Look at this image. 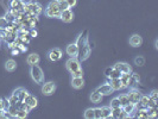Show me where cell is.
<instances>
[{"label": "cell", "mask_w": 158, "mask_h": 119, "mask_svg": "<svg viewBox=\"0 0 158 119\" xmlns=\"http://www.w3.org/2000/svg\"><path fill=\"white\" fill-rule=\"evenodd\" d=\"M61 10L58 6L57 0H52L50 1V4L48 5V7L45 9V14L49 18H59L61 17Z\"/></svg>", "instance_id": "1"}, {"label": "cell", "mask_w": 158, "mask_h": 119, "mask_svg": "<svg viewBox=\"0 0 158 119\" xmlns=\"http://www.w3.org/2000/svg\"><path fill=\"white\" fill-rule=\"evenodd\" d=\"M30 74H31V78L32 80L36 82V83H43L44 82V73L42 70V68L38 66V65H32L30 68Z\"/></svg>", "instance_id": "2"}, {"label": "cell", "mask_w": 158, "mask_h": 119, "mask_svg": "<svg viewBox=\"0 0 158 119\" xmlns=\"http://www.w3.org/2000/svg\"><path fill=\"white\" fill-rule=\"evenodd\" d=\"M42 11H43V9H42V6L38 2L31 1V2L25 5V12L24 13L32 14V16H39L42 13Z\"/></svg>", "instance_id": "3"}, {"label": "cell", "mask_w": 158, "mask_h": 119, "mask_svg": "<svg viewBox=\"0 0 158 119\" xmlns=\"http://www.w3.org/2000/svg\"><path fill=\"white\" fill-rule=\"evenodd\" d=\"M90 53H92V49H90V45H89V43L87 42L86 44L82 47V48H80L79 49V54H77V60L80 61V62H82V61H86L87 58L90 56Z\"/></svg>", "instance_id": "4"}, {"label": "cell", "mask_w": 158, "mask_h": 119, "mask_svg": "<svg viewBox=\"0 0 158 119\" xmlns=\"http://www.w3.org/2000/svg\"><path fill=\"white\" fill-rule=\"evenodd\" d=\"M81 62L76 58V57H70L67 62H66V67H67V69L72 73V72H75V70H77V69H80L81 68V65H80Z\"/></svg>", "instance_id": "5"}, {"label": "cell", "mask_w": 158, "mask_h": 119, "mask_svg": "<svg viewBox=\"0 0 158 119\" xmlns=\"http://www.w3.org/2000/svg\"><path fill=\"white\" fill-rule=\"evenodd\" d=\"M25 5L26 4L24 1H22V0H11L10 1V7L12 10H15V11L20 12V13L25 12Z\"/></svg>", "instance_id": "6"}, {"label": "cell", "mask_w": 158, "mask_h": 119, "mask_svg": "<svg viewBox=\"0 0 158 119\" xmlns=\"http://www.w3.org/2000/svg\"><path fill=\"white\" fill-rule=\"evenodd\" d=\"M111 117L112 118H116V119H125V118H129V116L123 110V107H115V108H112V113H111Z\"/></svg>", "instance_id": "7"}, {"label": "cell", "mask_w": 158, "mask_h": 119, "mask_svg": "<svg viewBox=\"0 0 158 119\" xmlns=\"http://www.w3.org/2000/svg\"><path fill=\"white\" fill-rule=\"evenodd\" d=\"M56 89V85L52 82V81H49V82H45L42 86V93L44 95H51L52 93L55 92Z\"/></svg>", "instance_id": "8"}, {"label": "cell", "mask_w": 158, "mask_h": 119, "mask_svg": "<svg viewBox=\"0 0 158 119\" xmlns=\"http://www.w3.org/2000/svg\"><path fill=\"white\" fill-rule=\"evenodd\" d=\"M126 94H127V96H129L131 104H137V103L139 101V99L142 98V95H143L138 89H131V91H129V93H126Z\"/></svg>", "instance_id": "9"}, {"label": "cell", "mask_w": 158, "mask_h": 119, "mask_svg": "<svg viewBox=\"0 0 158 119\" xmlns=\"http://www.w3.org/2000/svg\"><path fill=\"white\" fill-rule=\"evenodd\" d=\"M48 56H49V58H50L52 62H57V61H59V60L62 58V51H61V49H58V48H54V49H51V50L49 51Z\"/></svg>", "instance_id": "10"}, {"label": "cell", "mask_w": 158, "mask_h": 119, "mask_svg": "<svg viewBox=\"0 0 158 119\" xmlns=\"http://www.w3.org/2000/svg\"><path fill=\"white\" fill-rule=\"evenodd\" d=\"M59 19H62L64 23H72V19H74V13H72V11L70 9H67V10H64V11H62V12H61Z\"/></svg>", "instance_id": "11"}, {"label": "cell", "mask_w": 158, "mask_h": 119, "mask_svg": "<svg viewBox=\"0 0 158 119\" xmlns=\"http://www.w3.org/2000/svg\"><path fill=\"white\" fill-rule=\"evenodd\" d=\"M113 68H114V69H118L120 73H132L131 66L127 65V63H125V62H118V63H115Z\"/></svg>", "instance_id": "12"}, {"label": "cell", "mask_w": 158, "mask_h": 119, "mask_svg": "<svg viewBox=\"0 0 158 119\" xmlns=\"http://www.w3.org/2000/svg\"><path fill=\"white\" fill-rule=\"evenodd\" d=\"M147 103H149V95H142L139 101L134 104L136 110H147Z\"/></svg>", "instance_id": "13"}, {"label": "cell", "mask_w": 158, "mask_h": 119, "mask_svg": "<svg viewBox=\"0 0 158 119\" xmlns=\"http://www.w3.org/2000/svg\"><path fill=\"white\" fill-rule=\"evenodd\" d=\"M96 92H99L103 96V95H109V94H112L113 93V88L108 85V83H105V85H102V86H100L99 88H96L95 89Z\"/></svg>", "instance_id": "14"}, {"label": "cell", "mask_w": 158, "mask_h": 119, "mask_svg": "<svg viewBox=\"0 0 158 119\" xmlns=\"http://www.w3.org/2000/svg\"><path fill=\"white\" fill-rule=\"evenodd\" d=\"M119 79L121 81L123 88H126V87L131 86V73H121Z\"/></svg>", "instance_id": "15"}, {"label": "cell", "mask_w": 158, "mask_h": 119, "mask_svg": "<svg viewBox=\"0 0 158 119\" xmlns=\"http://www.w3.org/2000/svg\"><path fill=\"white\" fill-rule=\"evenodd\" d=\"M87 42H88V30H85V31L80 35V37L77 38L76 45H77V48L80 49V48H82V47L86 44Z\"/></svg>", "instance_id": "16"}, {"label": "cell", "mask_w": 158, "mask_h": 119, "mask_svg": "<svg viewBox=\"0 0 158 119\" xmlns=\"http://www.w3.org/2000/svg\"><path fill=\"white\" fill-rule=\"evenodd\" d=\"M66 51H67V55H69L70 57H77L79 48H77L76 43H72V44H69V45L67 47Z\"/></svg>", "instance_id": "17"}, {"label": "cell", "mask_w": 158, "mask_h": 119, "mask_svg": "<svg viewBox=\"0 0 158 119\" xmlns=\"http://www.w3.org/2000/svg\"><path fill=\"white\" fill-rule=\"evenodd\" d=\"M142 43H143L142 36H139V35H133V36H131V38H129V44H131L133 48L140 47Z\"/></svg>", "instance_id": "18"}, {"label": "cell", "mask_w": 158, "mask_h": 119, "mask_svg": "<svg viewBox=\"0 0 158 119\" xmlns=\"http://www.w3.org/2000/svg\"><path fill=\"white\" fill-rule=\"evenodd\" d=\"M108 85L113 88V91H119V89L123 88L121 81H120L119 78H118V79H109V78H108Z\"/></svg>", "instance_id": "19"}, {"label": "cell", "mask_w": 158, "mask_h": 119, "mask_svg": "<svg viewBox=\"0 0 158 119\" xmlns=\"http://www.w3.org/2000/svg\"><path fill=\"white\" fill-rule=\"evenodd\" d=\"M24 103L28 106H30L31 108H35L37 106V99H36V96H33L31 94H28L25 96V99H24Z\"/></svg>", "instance_id": "20"}, {"label": "cell", "mask_w": 158, "mask_h": 119, "mask_svg": "<svg viewBox=\"0 0 158 119\" xmlns=\"http://www.w3.org/2000/svg\"><path fill=\"white\" fill-rule=\"evenodd\" d=\"M85 85V81H83V78H72V86L75 88V89H80L82 88Z\"/></svg>", "instance_id": "21"}, {"label": "cell", "mask_w": 158, "mask_h": 119, "mask_svg": "<svg viewBox=\"0 0 158 119\" xmlns=\"http://www.w3.org/2000/svg\"><path fill=\"white\" fill-rule=\"evenodd\" d=\"M26 62H28V65H30V66H32V65H38V62H39V55H37V54H31V55L28 56Z\"/></svg>", "instance_id": "22"}, {"label": "cell", "mask_w": 158, "mask_h": 119, "mask_svg": "<svg viewBox=\"0 0 158 119\" xmlns=\"http://www.w3.org/2000/svg\"><path fill=\"white\" fill-rule=\"evenodd\" d=\"M134 112H136V114H133V117H136V118L149 119V113H147V110H136Z\"/></svg>", "instance_id": "23"}, {"label": "cell", "mask_w": 158, "mask_h": 119, "mask_svg": "<svg viewBox=\"0 0 158 119\" xmlns=\"http://www.w3.org/2000/svg\"><path fill=\"white\" fill-rule=\"evenodd\" d=\"M90 100H92L93 104H99V103H101V100H102V95L99 92L94 91V92L92 93V95H90Z\"/></svg>", "instance_id": "24"}, {"label": "cell", "mask_w": 158, "mask_h": 119, "mask_svg": "<svg viewBox=\"0 0 158 119\" xmlns=\"http://www.w3.org/2000/svg\"><path fill=\"white\" fill-rule=\"evenodd\" d=\"M123 110L129 114V117H132L133 116V113H134V111H136V106H134V104H127V105L123 106Z\"/></svg>", "instance_id": "25"}, {"label": "cell", "mask_w": 158, "mask_h": 119, "mask_svg": "<svg viewBox=\"0 0 158 119\" xmlns=\"http://www.w3.org/2000/svg\"><path fill=\"white\" fill-rule=\"evenodd\" d=\"M101 111H102V118L103 119H107L111 117V113H112L111 106H103V107H101Z\"/></svg>", "instance_id": "26"}, {"label": "cell", "mask_w": 158, "mask_h": 119, "mask_svg": "<svg viewBox=\"0 0 158 119\" xmlns=\"http://www.w3.org/2000/svg\"><path fill=\"white\" fill-rule=\"evenodd\" d=\"M5 68H6V70H8V72H13L15 68H17V63H15V60H8V61H6V63H5Z\"/></svg>", "instance_id": "27"}, {"label": "cell", "mask_w": 158, "mask_h": 119, "mask_svg": "<svg viewBox=\"0 0 158 119\" xmlns=\"http://www.w3.org/2000/svg\"><path fill=\"white\" fill-rule=\"evenodd\" d=\"M118 99H119V101H120V104H121V107L125 106V105H127V104H129V96H127L126 93L120 94V95L118 96Z\"/></svg>", "instance_id": "28"}, {"label": "cell", "mask_w": 158, "mask_h": 119, "mask_svg": "<svg viewBox=\"0 0 158 119\" xmlns=\"http://www.w3.org/2000/svg\"><path fill=\"white\" fill-rule=\"evenodd\" d=\"M7 112L12 116V118H17V112H18V107L15 105H10V107L7 108Z\"/></svg>", "instance_id": "29"}, {"label": "cell", "mask_w": 158, "mask_h": 119, "mask_svg": "<svg viewBox=\"0 0 158 119\" xmlns=\"http://www.w3.org/2000/svg\"><path fill=\"white\" fill-rule=\"evenodd\" d=\"M120 75H121V73L118 70V69H112V72L109 73V75L107 76V78H109V79H118V78H120Z\"/></svg>", "instance_id": "30"}, {"label": "cell", "mask_w": 158, "mask_h": 119, "mask_svg": "<svg viewBox=\"0 0 158 119\" xmlns=\"http://www.w3.org/2000/svg\"><path fill=\"white\" fill-rule=\"evenodd\" d=\"M139 81H140V78H139V75H138L137 73L131 74V86H132V85H137V83H139Z\"/></svg>", "instance_id": "31"}, {"label": "cell", "mask_w": 158, "mask_h": 119, "mask_svg": "<svg viewBox=\"0 0 158 119\" xmlns=\"http://www.w3.org/2000/svg\"><path fill=\"white\" fill-rule=\"evenodd\" d=\"M83 117L86 119H94V108H88V110H86Z\"/></svg>", "instance_id": "32"}, {"label": "cell", "mask_w": 158, "mask_h": 119, "mask_svg": "<svg viewBox=\"0 0 158 119\" xmlns=\"http://www.w3.org/2000/svg\"><path fill=\"white\" fill-rule=\"evenodd\" d=\"M28 94H29V93L26 92L24 88H22V89L19 91V93H18V95H17V96H18V101H24V99H25V96H26Z\"/></svg>", "instance_id": "33"}, {"label": "cell", "mask_w": 158, "mask_h": 119, "mask_svg": "<svg viewBox=\"0 0 158 119\" xmlns=\"http://www.w3.org/2000/svg\"><path fill=\"white\" fill-rule=\"evenodd\" d=\"M4 18H5V19H6L8 23H15V20H17V18H15V16H13V13H12L11 11H10V12H7V13H6V16H5Z\"/></svg>", "instance_id": "34"}, {"label": "cell", "mask_w": 158, "mask_h": 119, "mask_svg": "<svg viewBox=\"0 0 158 119\" xmlns=\"http://www.w3.org/2000/svg\"><path fill=\"white\" fill-rule=\"evenodd\" d=\"M57 2L61 11H64V10L69 9V7H68V4H67V0H57Z\"/></svg>", "instance_id": "35"}, {"label": "cell", "mask_w": 158, "mask_h": 119, "mask_svg": "<svg viewBox=\"0 0 158 119\" xmlns=\"http://www.w3.org/2000/svg\"><path fill=\"white\" fill-rule=\"evenodd\" d=\"M28 117V112L25 110H22V108H18V112H17V118L24 119Z\"/></svg>", "instance_id": "36"}, {"label": "cell", "mask_w": 158, "mask_h": 119, "mask_svg": "<svg viewBox=\"0 0 158 119\" xmlns=\"http://www.w3.org/2000/svg\"><path fill=\"white\" fill-rule=\"evenodd\" d=\"M109 106H111V108H115V107H121V104H120V101H119L118 98H114V99L111 100Z\"/></svg>", "instance_id": "37"}, {"label": "cell", "mask_w": 158, "mask_h": 119, "mask_svg": "<svg viewBox=\"0 0 158 119\" xmlns=\"http://www.w3.org/2000/svg\"><path fill=\"white\" fill-rule=\"evenodd\" d=\"M134 63H136L138 67L144 66V65H145V58L142 57V56H138V57H136V58H134Z\"/></svg>", "instance_id": "38"}, {"label": "cell", "mask_w": 158, "mask_h": 119, "mask_svg": "<svg viewBox=\"0 0 158 119\" xmlns=\"http://www.w3.org/2000/svg\"><path fill=\"white\" fill-rule=\"evenodd\" d=\"M8 22L5 19V18H0V29L1 30H6L7 27H8Z\"/></svg>", "instance_id": "39"}, {"label": "cell", "mask_w": 158, "mask_h": 119, "mask_svg": "<svg viewBox=\"0 0 158 119\" xmlns=\"http://www.w3.org/2000/svg\"><path fill=\"white\" fill-rule=\"evenodd\" d=\"M72 78H83V72H82V69L80 68V69L72 72Z\"/></svg>", "instance_id": "40"}, {"label": "cell", "mask_w": 158, "mask_h": 119, "mask_svg": "<svg viewBox=\"0 0 158 119\" xmlns=\"http://www.w3.org/2000/svg\"><path fill=\"white\" fill-rule=\"evenodd\" d=\"M94 118L95 119H101L102 118V111L101 108H94Z\"/></svg>", "instance_id": "41"}, {"label": "cell", "mask_w": 158, "mask_h": 119, "mask_svg": "<svg viewBox=\"0 0 158 119\" xmlns=\"http://www.w3.org/2000/svg\"><path fill=\"white\" fill-rule=\"evenodd\" d=\"M8 101H10V104H11V105H15V104H17V101H18V96L12 94V95L8 98Z\"/></svg>", "instance_id": "42"}, {"label": "cell", "mask_w": 158, "mask_h": 119, "mask_svg": "<svg viewBox=\"0 0 158 119\" xmlns=\"http://www.w3.org/2000/svg\"><path fill=\"white\" fill-rule=\"evenodd\" d=\"M1 100H2V106H4V110H5V111H7V108H8L10 105H11V104H10V101H8V99H1Z\"/></svg>", "instance_id": "43"}, {"label": "cell", "mask_w": 158, "mask_h": 119, "mask_svg": "<svg viewBox=\"0 0 158 119\" xmlns=\"http://www.w3.org/2000/svg\"><path fill=\"white\" fill-rule=\"evenodd\" d=\"M67 4H68V7L72 9V7H75V6H76L77 0H67Z\"/></svg>", "instance_id": "44"}, {"label": "cell", "mask_w": 158, "mask_h": 119, "mask_svg": "<svg viewBox=\"0 0 158 119\" xmlns=\"http://www.w3.org/2000/svg\"><path fill=\"white\" fill-rule=\"evenodd\" d=\"M149 98H151V99H153V100H157V91H152L151 94L149 95Z\"/></svg>", "instance_id": "45"}, {"label": "cell", "mask_w": 158, "mask_h": 119, "mask_svg": "<svg viewBox=\"0 0 158 119\" xmlns=\"http://www.w3.org/2000/svg\"><path fill=\"white\" fill-rule=\"evenodd\" d=\"M29 36H31V37H37V31H36L35 29H32V30L30 31Z\"/></svg>", "instance_id": "46"}, {"label": "cell", "mask_w": 158, "mask_h": 119, "mask_svg": "<svg viewBox=\"0 0 158 119\" xmlns=\"http://www.w3.org/2000/svg\"><path fill=\"white\" fill-rule=\"evenodd\" d=\"M19 51H20V50H19L18 48H13V49H12V55H18Z\"/></svg>", "instance_id": "47"}, {"label": "cell", "mask_w": 158, "mask_h": 119, "mask_svg": "<svg viewBox=\"0 0 158 119\" xmlns=\"http://www.w3.org/2000/svg\"><path fill=\"white\" fill-rule=\"evenodd\" d=\"M112 69H113V68H107V69L105 70V75H106V76H108V75H109V73L112 72Z\"/></svg>", "instance_id": "48"}, {"label": "cell", "mask_w": 158, "mask_h": 119, "mask_svg": "<svg viewBox=\"0 0 158 119\" xmlns=\"http://www.w3.org/2000/svg\"><path fill=\"white\" fill-rule=\"evenodd\" d=\"M4 110H0V118H4Z\"/></svg>", "instance_id": "49"}, {"label": "cell", "mask_w": 158, "mask_h": 119, "mask_svg": "<svg viewBox=\"0 0 158 119\" xmlns=\"http://www.w3.org/2000/svg\"><path fill=\"white\" fill-rule=\"evenodd\" d=\"M0 110H4V106H2V100L0 99ZM5 111V110H4Z\"/></svg>", "instance_id": "50"}]
</instances>
